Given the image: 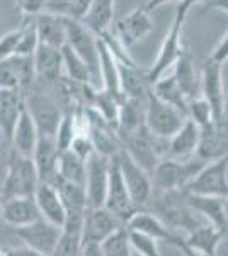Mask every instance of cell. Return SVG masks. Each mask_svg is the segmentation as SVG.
Segmentation results:
<instances>
[{"mask_svg": "<svg viewBox=\"0 0 228 256\" xmlns=\"http://www.w3.org/2000/svg\"><path fill=\"white\" fill-rule=\"evenodd\" d=\"M150 207H152L150 212L155 214V216L176 234H177V230H184L186 236H188L194 229L206 224L200 217H196L198 214L189 207L184 190H179V192H167V193H153L148 208ZM177 236H179V234H177Z\"/></svg>", "mask_w": 228, "mask_h": 256, "instance_id": "1", "label": "cell"}, {"mask_svg": "<svg viewBox=\"0 0 228 256\" xmlns=\"http://www.w3.org/2000/svg\"><path fill=\"white\" fill-rule=\"evenodd\" d=\"M205 164H206L205 160L198 158L184 159V160L164 158L157 164L150 174L153 193H167V192L186 190Z\"/></svg>", "mask_w": 228, "mask_h": 256, "instance_id": "2", "label": "cell"}, {"mask_svg": "<svg viewBox=\"0 0 228 256\" xmlns=\"http://www.w3.org/2000/svg\"><path fill=\"white\" fill-rule=\"evenodd\" d=\"M38 184L39 178L32 159L24 158V156H19L17 152L10 150L5 174H3V180L0 183L2 202L15 196H34Z\"/></svg>", "mask_w": 228, "mask_h": 256, "instance_id": "3", "label": "cell"}, {"mask_svg": "<svg viewBox=\"0 0 228 256\" xmlns=\"http://www.w3.org/2000/svg\"><path fill=\"white\" fill-rule=\"evenodd\" d=\"M188 120L184 113L174 106L160 101L155 94L148 92L145 99V126L153 137L169 140Z\"/></svg>", "mask_w": 228, "mask_h": 256, "instance_id": "4", "label": "cell"}, {"mask_svg": "<svg viewBox=\"0 0 228 256\" xmlns=\"http://www.w3.org/2000/svg\"><path fill=\"white\" fill-rule=\"evenodd\" d=\"M189 10H191V7L188 4L179 0L177 10H176V18H174L171 30H169L164 43H162L159 56H157V60L153 62L152 67L148 68V79H150L152 86H153V82H157L160 77H164L169 68L174 67V64H176L177 58H179V55L182 53L181 34H182V26H184V20L188 18Z\"/></svg>", "mask_w": 228, "mask_h": 256, "instance_id": "5", "label": "cell"}, {"mask_svg": "<svg viewBox=\"0 0 228 256\" xmlns=\"http://www.w3.org/2000/svg\"><path fill=\"white\" fill-rule=\"evenodd\" d=\"M24 104H26L31 118L34 120V125L41 137L55 138L56 128L60 125L61 114H63L56 99L51 94L44 92L43 89L32 88L24 96Z\"/></svg>", "mask_w": 228, "mask_h": 256, "instance_id": "6", "label": "cell"}, {"mask_svg": "<svg viewBox=\"0 0 228 256\" xmlns=\"http://www.w3.org/2000/svg\"><path fill=\"white\" fill-rule=\"evenodd\" d=\"M63 26H65V36H67V43L73 52L85 62V65L90 70V76H92L94 88L97 84L99 77V55H97V36L94 34L89 28H85L80 20L63 18Z\"/></svg>", "mask_w": 228, "mask_h": 256, "instance_id": "7", "label": "cell"}, {"mask_svg": "<svg viewBox=\"0 0 228 256\" xmlns=\"http://www.w3.org/2000/svg\"><path fill=\"white\" fill-rule=\"evenodd\" d=\"M116 158H118L123 181L126 184V190L130 193L133 205L136 207V210H147L153 196V184H152L150 172L145 171L140 164H136L124 150L119 152Z\"/></svg>", "mask_w": 228, "mask_h": 256, "instance_id": "8", "label": "cell"}, {"mask_svg": "<svg viewBox=\"0 0 228 256\" xmlns=\"http://www.w3.org/2000/svg\"><path fill=\"white\" fill-rule=\"evenodd\" d=\"M184 192L228 200V158L206 162Z\"/></svg>", "mask_w": 228, "mask_h": 256, "instance_id": "9", "label": "cell"}, {"mask_svg": "<svg viewBox=\"0 0 228 256\" xmlns=\"http://www.w3.org/2000/svg\"><path fill=\"white\" fill-rule=\"evenodd\" d=\"M104 207L126 227L128 220L135 216L138 210L133 205L130 198V193L126 190V184L123 181L121 169H119L118 158H111L109 160V181H107V193Z\"/></svg>", "mask_w": 228, "mask_h": 256, "instance_id": "10", "label": "cell"}, {"mask_svg": "<svg viewBox=\"0 0 228 256\" xmlns=\"http://www.w3.org/2000/svg\"><path fill=\"white\" fill-rule=\"evenodd\" d=\"M109 160L102 154L94 152L85 160V202L87 208H99L104 207L106 193H107V181H109Z\"/></svg>", "mask_w": 228, "mask_h": 256, "instance_id": "11", "label": "cell"}, {"mask_svg": "<svg viewBox=\"0 0 228 256\" xmlns=\"http://www.w3.org/2000/svg\"><path fill=\"white\" fill-rule=\"evenodd\" d=\"M14 232L24 242V246L31 248L39 254L51 256L58 244V239H60L61 227L51 224L41 217L29 226L15 227Z\"/></svg>", "mask_w": 228, "mask_h": 256, "instance_id": "12", "label": "cell"}, {"mask_svg": "<svg viewBox=\"0 0 228 256\" xmlns=\"http://www.w3.org/2000/svg\"><path fill=\"white\" fill-rule=\"evenodd\" d=\"M123 227L124 226L106 207L85 208L82 220V244H102L107 238Z\"/></svg>", "mask_w": 228, "mask_h": 256, "instance_id": "13", "label": "cell"}, {"mask_svg": "<svg viewBox=\"0 0 228 256\" xmlns=\"http://www.w3.org/2000/svg\"><path fill=\"white\" fill-rule=\"evenodd\" d=\"M34 62L36 84L34 88H56L60 80L63 79V62H61V52L58 48L39 44L36 53L32 55Z\"/></svg>", "mask_w": 228, "mask_h": 256, "instance_id": "14", "label": "cell"}, {"mask_svg": "<svg viewBox=\"0 0 228 256\" xmlns=\"http://www.w3.org/2000/svg\"><path fill=\"white\" fill-rule=\"evenodd\" d=\"M153 30V22L150 19V12L145 9V6L136 7L130 14L123 16L121 19L116 22L114 34L116 38L123 43V46H131L136 41L143 40Z\"/></svg>", "mask_w": 228, "mask_h": 256, "instance_id": "15", "label": "cell"}, {"mask_svg": "<svg viewBox=\"0 0 228 256\" xmlns=\"http://www.w3.org/2000/svg\"><path fill=\"white\" fill-rule=\"evenodd\" d=\"M223 65L217 64L211 58L203 67L201 74V98L210 104L211 111H213L215 123L220 120L223 108V101H225V89H223Z\"/></svg>", "mask_w": 228, "mask_h": 256, "instance_id": "16", "label": "cell"}, {"mask_svg": "<svg viewBox=\"0 0 228 256\" xmlns=\"http://www.w3.org/2000/svg\"><path fill=\"white\" fill-rule=\"evenodd\" d=\"M186 198H188L189 207L206 218V224L217 227L227 236L228 232V200L215 196H203V195H191L186 192Z\"/></svg>", "mask_w": 228, "mask_h": 256, "instance_id": "17", "label": "cell"}, {"mask_svg": "<svg viewBox=\"0 0 228 256\" xmlns=\"http://www.w3.org/2000/svg\"><path fill=\"white\" fill-rule=\"evenodd\" d=\"M201 128L188 118L179 130L167 140V158L171 159H193L200 147Z\"/></svg>", "mask_w": 228, "mask_h": 256, "instance_id": "18", "label": "cell"}, {"mask_svg": "<svg viewBox=\"0 0 228 256\" xmlns=\"http://www.w3.org/2000/svg\"><path fill=\"white\" fill-rule=\"evenodd\" d=\"M118 72L119 88H121L124 98L147 99L148 92L152 90V82L148 79V68L140 67L136 62H131V64L118 62Z\"/></svg>", "mask_w": 228, "mask_h": 256, "instance_id": "19", "label": "cell"}, {"mask_svg": "<svg viewBox=\"0 0 228 256\" xmlns=\"http://www.w3.org/2000/svg\"><path fill=\"white\" fill-rule=\"evenodd\" d=\"M0 218L15 229V227H24L36 222L41 218V214L34 196H15L3 200Z\"/></svg>", "mask_w": 228, "mask_h": 256, "instance_id": "20", "label": "cell"}, {"mask_svg": "<svg viewBox=\"0 0 228 256\" xmlns=\"http://www.w3.org/2000/svg\"><path fill=\"white\" fill-rule=\"evenodd\" d=\"M38 138H39L38 128H36L34 120L31 118L26 104H24L22 110H20V113H19L17 122H15L12 137H10L12 150L17 152L19 156H24V158L31 159L32 154H34Z\"/></svg>", "mask_w": 228, "mask_h": 256, "instance_id": "21", "label": "cell"}, {"mask_svg": "<svg viewBox=\"0 0 228 256\" xmlns=\"http://www.w3.org/2000/svg\"><path fill=\"white\" fill-rule=\"evenodd\" d=\"M34 200L38 205V210L44 220L51 222L58 227H63L67 220V212H65L63 202L58 195L56 188L49 183H39L34 192Z\"/></svg>", "mask_w": 228, "mask_h": 256, "instance_id": "22", "label": "cell"}, {"mask_svg": "<svg viewBox=\"0 0 228 256\" xmlns=\"http://www.w3.org/2000/svg\"><path fill=\"white\" fill-rule=\"evenodd\" d=\"M126 229L135 230V232H142L145 236H150L159 242L165 241V242H169V244H172V242L179 238L176 232H172L155 214H152L150 210H138V212L128 220Z\"/></svg>", "mask_w": 228, "mask_h": 256, "instance_id": "23", "label": "cell"}, {"mask_svg": "<svg viewBox=\"0 0 228 256\" xmlns=\"http://www.w3.org/2000/svg\"><path fill=\"white\" fill-rule=\"evenodd\" d=\"M58 147L53 137H41L36 144L34 154H32V162H34L36 172H38L39 183H49L56 176L58 166Z\"/></svg>", "mask_w": 228, "mask_h": 256, "instance_id": "24", "label": "cell"}, {"mask_svg": "<svg viewBox=\"0 0 228 256\" xmlns=\"http://www.w3.org/2000/svg\"><path fill=\"white\" fill-rule=\"evenodd\" d=\"M174 79H176L177 86L182 90L184 98L188 99H196L201 96V80L198 79L196 67H194V60L191 56L188 50H182L179 58L174 64Z\"/></svg>", "mask_w": 228, "mask_h": 256, "instance_id": "25", "label": "cell"}, {"mask_svg": "<svg viewBox=\"0 0 228 256\" xmlns=\"http://www.w3.org/2000/svg\"><path fill=\"white\" fill-rule=\"evenodd\" d=\"M196 158L205 160V162L228 158V135L220 130L217 123L201 130L200 147H198Z\"/></svg>", "mask_w": 228, "mask_h": 256, "instance_id": "26", "label": "cell"}, {"mask_svg": "<svg viewBox=\"0 0 228 256\" xmlns=\"http://www.w3.org/2000/svg\"><path fill=\"white\" fill-rule=\"evenodd\" d=\"M32 19H34V24H36V32H38L39 44H46V46L60 50L67 43L61 16L49 14V12H41V14H38Z\"/></svg>", "mask_w": 228, "mask_h": 256, "instance_id": "27", "label": "cell"}, {"mask_svg": "<svg viewBox=\"0 0 228 256\" xmlns=\"http://www.w3.org/2000/svg\"><path fill=\"white\" fill-rule=\"evenodd\" d=\"M22 106H24L22 92H19V90L0 89V137L3 135L9 144Z\"/></svg>", "mask_w": 228, "mask_h": 256, "instance_id": "28", "label": "cell"}, {"mask_svg": "<svg viewBox=\"0 0 228 256\" xmlns=\"http://www.w3.org/2000/svg\"><path fill=\"white\" fill-rule=\"evenodd\" d=\"M97 55H99V77L102 80V89L107 92L114 94L118 98H124L119 88V72H118V62L107 44L102 41L101 36H97Z\"/></svg>", "mask_w": 228, "mask_h": 256, "instance_id": "29", "label": "cell"}, {"mask_svg": "<svg viewBox=\"0 0 228 256\" xmlns=\"http://www.w3.org/2000/svg\"><path fill=\"white\" fill-rule=\"evenodd\" d=\"M223 239H225V234L222 230L210 224H203L193 232H189L184 238V242L201 256H218V248Z\"/></svg>", "mask_w": 228, "mask_h": 256, "instance_id": "30", "label": "cell"}, {"mask_svg": "<svg viewBox=\"0 0 228 256\" xmlns=\"http://www.w3.org/2000/svg\"><path fill=\"white\" fill-rule=\"evenodd\" d=\"M82 220L84 218H67L61 227L58 244L51 256H80L82 253Z\"/></svg>", "mask_w": 228, "mask_h": 256, "instance_id": "31", "label": "cell"}, {"mask_svg": "<svg viewBox=\"0 0 228 256\" xmlns=\"http://www.w3.org/2000/svg\"><path fill=\"white\" fill-rule=\"evenodd\" d=\"M114 2L116 0H94L85 18L80 20L85 28H89L95 36L104 34L109 31L114 18Z\"/></svg>", "mask_w": 228, "mask_h": 256, "instance_id": "32", "label": "cell"}, {"mask_svg": "<svg viewBox=\"0 0 228 256\" xmlns=\"http://www.w3.org/2000/svg\"><path fill=\"white\" fill-rule=\"evenodd\" d=\"M152 92L155 94L160 101L174 106V108L179 110L181 113H184L186 116H188V99L184 98V94H182V90L179 89V86H177L174 76H167V77L164 76L157 82H153Z\"/></svg>", "mask_w": 228, "mask_h": 256, "instance_id": "33", "label": "cell"}, {"mask_svg": "<svg viewBox=\"0 0 228 256\" xmlns=\"http://www.w3.org/2000/svg\"><path fill=\"white\" fill-rule=\"evenodd\" d=\"M56 176H60L63 181L84 186L85 183V160L78 159L73 152L65 150L58 156Z\"/></svg>", "mask_w": 228, "mask_h": 256, "instance_id": "34", "label": "cell"}, {"mask_svg": "<svg viewBox=\"0 0 228 256\" xmlns=\"http://www.w3.org/2000/svg\"><path fill=\"white\" fill-rule=\"evenodd\" d=\"M61 52V62H63V68L67 72L68 79L77 82V84H85V86H92V76H90V70L85 65V62L73 52L68 44H63L60 48Z\"/></svg>", "mask_w": 228, "mask_h": 256, "instance_id": "35", "label": "cell"}, {"mask_svg": "<svg viewBox=\"0 0 228 256\" xmlns=\"http://www.w3.org/2000/svg\"><path fill=\"white\" fill-rule=\"evenodd\" d=\"M39 46L38 32H36V24L32 18H26L20 26V38L15 48L14 55L17 56H32Z\"/></svg>", "mask_w": 228, "mask_h": 256, "instance_id": "36", "label": "cell"}, {"mask_svg": "<svg viewBox=\"0 0 228 256\" xmlns=\"http://www.w3.org/2000/svg\"><path fill=\"white\" fill-rule=\"evenodd\" d=\"M102 254L104 256H133V250L130 246L126 227L116 230L113 236H109L101 244Z\"/></svg>", "mask_w": 228, "mask_h": 256, "instance_id": "37", "label": "cell"}, {"mask_svg": "<svg viewBox=\"0 0 228 256\" xmlns=\"http://www.w3.org/2000/svg\"><path fill=\"white\" fill-rule=\"evenodd\" d=\"M188 118L196 123L201 130L215 123L213 111H211L210 104L201 96L196 99H191L188 102Z\"/></svg>", "mask_w": 228, "mask_h": 256, "instance_id": "38", "label": "cell"}, {"mask_svg": "<svg viewBox=\"0 0 228 256\" xmlns=\"http://www.w3.org/2000/svg\"><path fill=\"white\" fill-rule=\"evenodd\" d=\"M128 230V229H126ZM128 238H130V246L135 254L138 256H162L159 250V241H155L150 236H145L142 232H135V230H128Z\"/></svg>", "mask_w": 228, "mask_h": 256, "instance_id": "39", "label": "cell"}, {"mask_svg": "<svg viewBox=\"0 0 228 256\" xmlns=\"http://www.w3.org/2000/svg\"><path fill=\"white\" fill-rule=\"evenodd\" d=\"M0 89L19 90L20 92V80L10 58L0 62Z\"/></svg>", "mask_w": 228, "mask_h": 256, "instance_id": "40", "label": "cell"}, {"mask_svg": "<svg viewBox=\"0 0 228 256\" xmlns=\"http://www.w3.org/2000/svg\"><path fill=\"white\" fill-rule=\"evenodd\" d=\"M68 150L73 152L78 159L87 160L95 152V148L92 146V140H90L89 134H78L77 137L73 138V142Z\"/></svg>", "mask_w": 228, "mask_h": 256, "instance_id": "41", "label": "cell"}, {"mask_svg": "<svg viewBox=\"0 0 228 256\" xmlns=\"http://www.w3.org/2000/svg\"><path fill=\"white\" fill-rule=\"evenodd\" d=\"M19 38H20V28L17 30L7 32L0 38V62L10 58L12 55L15 53V48H17V43H19Z\"/></svg>", "mask_w": 228, "mask_h": 256, "instance_id": "42", "label": "cell"}, {"mask_svg": "<svg viewBox=\"0 0 228 256\" xmlns=\"http://www.w3.org/2000/svg\"><path fill=\"white\" fill-rule=\"evenodd\" d=\"M92 2H94V0H70L68 12H67V16H63V18L82 20V19L85 18L87 12H89L90 6H92Z\"/></svg>", "mask_w": 228, "mask_h": 256, "instance_id": "43", "label": "cell"}, {"mask_svg": "<svg viewBox=\"0 0 228 256\" xmlns=\"http://www.w3.org/2000/svg\"><path fill=\"white\" fill-rule=\"evenodd\" d=\"M48 0H17L19 9L26 18H36L41 12H44Z\"/></svg>", "mask_w": 228, "mask_h": 256, "instance_id": "44", "label": "cell"}, {"mask_svg": "<svg viewBox=\"0 0 228 256\" xmlns=\"http://www.w3.org/2000/svg\"><path fill=\"white\" fill-rule=\"evenodd\" d=\"M210 58L213 62H217V64H220V65H223L228 60V32L217 44V48L213 50V53H211Z\"/></svg>", "mask_w": 228, "mask_h": 256, "instance_id": "45", "label": "cell"}, {"mask_svg": "<svg viewBox=\"0 0 228 256\" xmlns=\"http://www.w3.org/2000/svg\"><path fill=\"white\" fill-rule=\"evenodd\" d=\"M68 6H70V0H48L44 12H49V14H55V16H67Z\"/></svg>", "mask_w": 228, "mask_h": 256, "instance_id": "46", "label": "cell"}, {"mask_svg": "<svg viewBox=\"0 0 228 256\" xmlns=\"http://www.w3.org/2000/svg\"><path fill=\"white\" fill-rule=\"evenodd\" d=\"M217 126L223 132V134L228 135V94H225V101H223L222 114H220V120L217 122Z\"/></svg>", "mask_w": 228, "mask_h": 256, "instance_id": "47", "label": "cell"}, {"mask_svg": "<svg viewBox=\"0 0 228 256\" xmlns=\"http://www.w3.org/2000/svg\"><path fill=\"white\" fill-rule=\"evenodd\" d=\"M200 6L203 9H215V10H223L228 14V0H205Z\"/></svg>", "mask_w": 228, "mask_h": 256, "instance_id": "48", "label": "cell"}, {"mask_svg": "<svg viewBox=\"0 0 228 256\" xmlns=\"http://www.w3.org/2000/svg\"><path fill=\"white\" fill-rule=\"evenodd\" d=\"M5 256H44V254L36 253L34 250H31V248H27V246H20V248H12V250H7Z\"/></svg>", "mask_w": 228, "mask_h": 256, "instance_id": "49", "label": "cell"}, {"mask_svg": "<svg viewBox=\"0 0 228 256\" xmlns=\"http://www.w3.org/2000/svg\"><path fill=\"white\" fill-rule=\"evenodd\" d=\"M80 256H104V254H102L101 244H84L82 246Z\"/></svg>", "mask_w": 228, "mask_h": 256, "instance_id": "50", "label": "cell"}, {"mask_svg": "<svg viewBox=\"0 0 228 256\" xmlns=\"http://www.w3.org/2000/svg\"><path fill=\"white\" fill-rule=\"evenodd\" d=\"M167 2H172V0H148V2L145 4V9L148 12H152L153 9H157V7L164 6V4H167Z\"/></svg>", "mask_w": 228, "mask_h": 256, "instance_id": "51", "label": "cell"}, {"mask_svg": "<svg viewBox=\"0 0 228 256\" xmlns=\"http://www.w3.org/2000/svg\"><path fill=\"white\" fill-rule=\"evenodd\" d=\"M182 2H186L188 4V6L191 7V9H193L194 6H200L201 2H205V0H182Z\"/></svg>", "mask_w": 228, "mask_h": 256, "instance_id": "52", "label": "cell"}, {"mask_svg": "<svg viewBox=\"0 0 228 256\" xmlns=\"http://www.w3.org/2000/svg\"><path fill=\"white\" fill-rule=\"evenodd\" d=\"M2 204H3V202H2V193H0V214H2Z\"/></svg>", "mask_w": 228, "mask_h": 256, "instance_id": "53", "label": "cell"}, {"mask_svg": "<svg viewBox=\"0 0 228 256\" xmlns=\"http://www.w3.org/2000/svg\"><path fill=\"white\" fill-rule=\"evenodd\" d=\"M0 256H5V251H3V250H0Z\"/></svg>", "mask_w": 228, "mask_h": 256, "instance_id": "54", "label": "cell"}]
</instances>
